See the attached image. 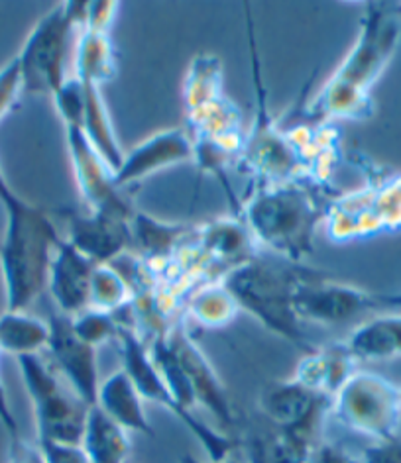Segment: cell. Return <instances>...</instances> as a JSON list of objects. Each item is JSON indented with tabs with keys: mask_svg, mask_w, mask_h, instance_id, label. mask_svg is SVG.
Returning <instances> with one entry per match:
<instances>
[{
	"mask_svg": "<svg viewBox=\"0 0 401 463\" xmlns=\"http://www.w3.org/2000/svg\"><path fill=\"white\" fill-rule=\"evenodd\" d=\"M129 434L97 404L91 407L81 438V448L89 463H129L132 451Z\"/></svg>",
	"mask_w": 401,
	"mask_h": 463,
	"instance_id": "27",
	"label": "cell"
},
{
	"mask_svg": "<svg viewBox=\"0 0 401 463\" xmlns=\"http://www.w3.org/2000/svg\"><path fill=\"white\" fill-rule=\"evenodd\" d=\"M117 342L120 345L122 369L129 373L132 383L138 389L140 397L146 402H154L158 407L166 409L169 414H174L187 428L189 434L201 444L209 461L216 463L234 454L236 442L233 436H228L224 430H216L209 422H205L199 414L187 412L186 409L179 407L162 373L158 372L150 347L136 335L134 330L120 324V334Z\"/></svg>",
	"mask_w": 401,
	"mask_h": 463,
	"instance_id": "10",
	"label": "cell"
},
{
	"mask_svg": "<svg viewBox=\"0 0 401 463\" xmlns=\"http://www.w3.org/2000/svg\"><path fill=\"white\" fill-rule=\"evenodd\" d=\"M179 463H215V461H199L197 458L191 456V454H183V456L179 458ZM216 463H243V461H240V459L233 454L231 458H226V459H223V461H216Z\"/></svg>",
	"mask_w": 401,
	"mask_h": 463,
	"instance_id": "39",
	"label": "cell"
},
{
	"mask_svg": "<svg viewBox=\"0 0 401 463\" xmlns=\"http://www.w3.org/2000/svg\"><path fill=\"white\" fill-rule=\"evenodd\" d=\"M117 73L119 61L110 33L81 28L75 42L72 75L81 83L102 87L110 83Z\"/></svg>",
	"mask_w": 401,
	"mask_h": 463,
	"instance_id": "26",
	"label": "cell"
},
{
	"mask_svg": "<svg viewBox=\"0 0 401 463\" xmlns=\"http://www.w3.org/2000/svg\"><path fill=\"white\" fill-rule=\"evenodd\" d=\"M6 228L0 241V273H3L6 310L22 312L48 291L50 265L60 230L42 206L26 199L5 206Z\"/></svg>",
	"mask_w": 401,
	"mask_h": 463,
	"instance_id": "3",
	"label": "cell"
},
{
	"mask_svg": "<svg viewBox=\"0 0 401 463\" xmlns=\"http://www.w3.org/2000/svg\"><path fill=\"white\" fill-rule=\"evenodd\" d=\"M399 40L401 10L386 3L366 5L357 42L309 102L305 114L329 124L372 118L376 110L372 89L394 60Z\"/></svg>",
	"mask_w": 401,
	"mask_h": 463,
	"instance_id": "1",
	"label": "cell"
},
{
	"mask_svg": "<svg viewBox=\"0 0 401 463\" xmlns=\"http://www.w3.org/2000/svg\"><path fill=\"white\" fill-rule=\"evenodd\" d=\"M181 164H193V142L189 132L186 128L159 130L134 146L130 152H124L120 167L114 171V184L124 191L134 183Z\"/></svg>",
	"mask_w": 401,
	"mask_h": 463,
	"instance_id": "16",
	"label": "cell"
},
{
	"mask_svg": "<svg viewBox=\"0 0 401 463\" xmlns=\"http://www.w3.org/2000/svg\"><path fill=\"white\" fill-rule=\"evenodd\" d=\"M330 199L305 181L258 184L243 201L238 218L263 253L301 265L315 251V232L325 222Z\"/></svg>",
	"mask_w": 401,
	"mask_h": 463,
	"instance_id": "2",
	"label": "cell"
},
{
	"mask_svg": "<svg viewBox=\"0 0 401 463\" xmlns=\"http://www.w3.org/2000/svg\"><path fill=\"white\" fill-rule=\"evenodd\" d=\"M36 446L45 463H89V458L81 446L57 444V442H38Z\"/></svg>",
	"mask_w": 401,
	"mask_h": 463,
	"instance_id": "35",
	"label": "cell"
},
{
	"mask_svg": "<svg viewBox=\"0 0 401 463\" xmlns=\"http://www.w3.org/2000/svg\"><path fill=\"white\" fill-rule=\"evenodd\" d=\"M329 414L347 430L384 442L399 436L401 391L389 379L358 369L330 401Z\"/></svg>",
	"mask_w": 401,
	"mask_h": 463,
	"instance_id": "12",
	"label": "cell"
},
{
	"mask_svg": "<svg viewBox=\"0 0 401 463\" xmlns=\"http://www.w3.org/2000/svg\"><path fill=\"white\" fill-rule=\"evenodd\" d=\"M50 324V342L45 347V355L60 375L70 383L79 397L89 407H95L100 387L99 375V350L85 344L73 330L72 317L62 312H52Z\"/></svg>",
	"mask_w": 401,
	"mask_h": 463,
	"instance_id": "15",
	"label": "cell"
},
{
	"mask_svg": "<svg viewBox=\"0 0 401 463\" xmlns=\"http://www.w3.org/2000/svg\"><path fill=\"white\" fill-rule=\"evenodd\" d=\"M72 324L75 334L85 344L99 347L112 340H119L120 334V320L112 312H102L95 308H87L79 312L77 317H72Z\"/></svg>",
	"mask_w": 401,
	"mask_h": 463,
	"instance_id": "32",
	"label": "cell"
},
{
	"mask_svg": "<svg viewBox=\"0 0 401 463\" xmlns=\"http://www.w3.org/2000/svg\"><path fill=\"white\" fill-rule=\"evenodd\" d=\"M22 92H24V83H22L20 63L16 57H13V60L0 69V122L16 107Z\"/></svg>",
	"mask_w": 401,
	"mask_h": 463,
	"instance_id": "33",
	"label": "cell"
},
{
	"mask_svg": "<svg viewBox=\"0 0 401 463\" xmlns=\"http://www.w3.org/2000/svg\"><path fill=\"white\" fill-rule=\"evenodd\" d=\"M394 303H396V308H401V293H394Z\"/></svg>",
	"mask_w": 401,
	"mask_h": 463,
	"instance_id": "40",
	"label": "cell"
},
{
	"mask_svg": "<svg viewBox=\"0 0 401 463\" xmlns=\"http://www.w3.org/2000/svg\"><path fill=\"white\" fill-rule=\"evenodd\" d=\"M65 142L85 211L109 214L130 222L136 208L130 204L124 191L114 184V171L91 146L83 128L65 126Z\"/></svg>",
	"mask_w": 401,
	"mask_h": 463,
	"instance_id": "13",
	"label": "cell"
},
{
	"mask_svg": "<svg viewBox=\"0 0 401 463\" xmlns=\"http://www.w3.org/2000/svg\"><path fill=\"white\" fill-rule=\"evenodd\" d=\"M195 246H197L201 258L207 263L216 281H221L226 273L236 269L238 265L263 253L258 248L256 240L252 238L243 218L234 214L199 224L197 234H195Z\"/></svg>",
	"mask_w": 401,
	"mask_h": 463,
	"instance_id": "17",
	"label": "cell"
},
{
	"mask_svg": "<svg viewBox=\"0 0 401 463\" xmlns=\"http://www.w3.org/2000/svg\"><path fill=\"white\" fill-rule=\"evenodd\" d=\"M246 36L252 65V83H254V118L246 128V140L240 154L236 169L252 179V187L258 184H282L303 181L301 167L297 164L291 147L285 140L282 122L272 114L268 89L263 83V69L256 40V26L252 20V8L244 5Z\"/></svg>",
	"mask_w": 401,
	"mask_h": 463,
	"instance_id": "6",
	"label": "cell"
},
{
	"mask_svg": "<svg viewBox=\"0 0 401 463\" xmlns=\"http://www.w3.org/2000/svg\"><path fill=\"white\" fill-rule=\"evenodd\" d=\"M65 240L95 263H112L132 250L129 220L100 213H67Z\"/></svg>",
	"mask_w": 401,
	"mask_h": 463,
	"instance_id": "19",
	"label": "cell"
},
{
	"mask_svg": "<svg viewBox=\"0 0 401 463\" xmlns=\"http://www.w3.org/2000/svg\"><path fill=\"white\" fill-rule=\"evenodd\" d=\"M16 362L33 407L38 442L81 446L89 404L60 375L45 354L24 355Z\"/></svg>",
	"mask_w": 401,
	"mask_h": 463,
	"instance_id": "8",
	"label": "cell"
},
{
	"mask_svg": "<svg viewBox=\"0 0 401 463\" xmlns=\"http://www.w3.org/2000/svg\"><path fill=\"white\" fill-rule=\"evenodd\" d=\"M323 426L280 428L268 424L266 430L246 439L248 463H309Z\"/></svg>",
	"mask_w": 401,
	"mask_h": 463,
	"instance_id": "22",
	"label": "cell"
},
{
	"mask_svg": "<svg viewBox=\"0 0 401 463\" xmlns=\"http://www.w3.org/2000/svg\"><path fill=\"white\" fill-rule=\"evenodd\" d=\"M309 463H362V458L337 442H319Z\"/></svg>",
	"mask_w": 401,
	"mask_h": 463,
	"instance_id": "37",
	"label": "cell"
},
{
	"mask_svg": "<svg viewBox=\"0 0 401 463\" xmlns=\"http://www.w3.org/2000/svg\"><path fill=\"white\" fill-rule=\"evenodd\" d=\"M97 407L120 424L126 432L156 438L154 426L146 414V401L122 367L100 381Z\"/></svg>",
	"mask_w": 401,
	"mask_h": 463,
	"instance_id": "24",
	"label": "cell"
},
{
	"mask_svg": "<svg viewBox=\"0 0 401 463\" xmlns=\"http://www.w3.org/2000/svg\"><path fill=\"white\" fill-rule=\"evenodd\" d=\"M0 424H3V428H5L6 434H8L10 448L18 446L22 442L20 426H18V420H16L14 412H13V407H10L8 392H6V387L3 383V379H0Z\"/></svg>",
	"mask_w": 401,
	"mask_h": 463,
	"instance_id": "38",
	"label": "cell"
},
{
	"mask_svg": "<svg viewBox=\"0 0 401 463\" xmlns=\"http://www.w3.org/2000/svg\"><path fill=\"white\" fill-rule=\"evenodd\" d=\"M81 83V80H79ZM85 92V110H83V132L99 156L107 161L112 171H117L124 159L122 146L119 142L117 130H114L107 102L102 99L100 87L81 83Z\"/></svg>",
	"mask_w": 401,
	"mask_h": 463,
	"instance_id": "28",
	"label": "cell"
},
{
	"mask_svg": "<svg viewBox=\"0 0 401 463\" xmlns=\"http://www.w3.org/2000/svg\"><path fill=\"white\" fill-rule=\"evenodd\" d=\"M305 268L280 258L260 253L223 277V285L236 300L240 310L254 317L263 328L305 354L315 350L309 342L301 320L295 315L293 295Z\"/></svg>",
	"mask_w": 401,
	"mask_h": 463,
	"instance_id": "4",
	"label": "cell"
},
{
	"mask_svg": "<svg viewBox=\"0 0 401 463\" xmlns=\"http://www.w3.org/2000/svg\"><path fill=\"white\" fill-rule=\"evenodd\" d=\"M325 232L335 244L401 232V173L374 177L360 189L335 194L327 204Z\"/></svg>",
	"mask_w": 401,
	"mask_h": 463,
	"instance_id": "9",
	"label": "cell"
},
{
	"mask_svg": "<svg viewBox=\"0 0 401 463\" xmlns=\"http://www.w3.org/2000/svg\"><path fill=\"white\" fill-rule=\"evenodd\" d=\"M282 130L301 167L303 181L330 194L342 164V144L337 126L317 122L311 116L303 114L300 120L282 124Z\"/></svg>",
	"mask_w": 401,
	"mask_h": 463,
	"instance_id": "14",
	"label": "cell"
},
{
	"mask_svg": "<svg viewBox=\"0 0 401 463\" xmlns=\"http://www.w3.org/2000/svg\"><path fill=\"white\" fill-rule=\"evenodd\" d=\"M132 251L150 268H159L174 260L195 238L197 224H169L142 211H136L130 220Z\"/></svg>",
	"mask_w": 401,
	"mask_h": 463,
	"instance_id": "23",
	"label": "cell"
},
{
	"mask_svg": "<svg viewBox=\"0 0 401 463\" xmlns=\"http://www.w3.org/2000/svg\"><path fill=\"white\" fill-rule=\"evenodd\" d=\"M119 14V3L114 0H87L83 28L110 33L112 22Z\"/></svg>",
	"mask_w": 401,
	"mask_h": 463,
	"instance_id": "34",
	"label": "cell"
},
{
	"mask_svg": "<svg viewBox=\"0 0 401 463\" xmlns=\"http://www.w3.org/2000/svg\"><path fill=\"white\" fill-rule=\"evenodd\" d=\"M132 291L122 273L112 263H97L91 279L89 308L102 312H119L129 307Z\"/></svg>",
	"mask_w": 401,
	"mask_h": 463,
	"instance_id": "31",
	"label": "cell"
},
{
	"mask_svg": "<svg viewBox=\"0 0 401 463\" xmlns=\"http://www.w3.org/2000/svg\"><path fill=\"white\" fill-rule=\"evenodd\" d=\"M358 372V362L345 342L317 345L313 352L305 354L295 367L293 379L319 395L335 399L347 381Z\"/></svg>",
	"mask_w": 401,
	"mask_h": 463,
	"instance_id": "21",
	"label": "cell"
},
{
	"mask_svg": "<svg viewBox=\"0 0 401 463\" xmlns=\"http://www.w3.org/2000/svg\"><path fill=\"white\" fill-rule=\"evenodd\" d=\"M360 458L362 463H401V436L366 446Z\"/></svg>",
	"mask_w": 401,
	"mask_h": 463,
	"instance_id": "36",
	"label": "cell"
},
{
	"mask_svg": "<svg viewBox=\"0 0 401 463\" xmlns=\"http://www.w3.org/2000/svg\"><path fill=\"white\" fill-rule=\"evenodd\" d=\"M50 342V324L28 310L0 315V354L18 357L43 354Z\"/></svg>",
	"mask_w": 401,
	"mask_h": 463,
	"instance_id": "29",
	"label": "cell"
},
{
	"mask_svg": "<svg viewBox=\"0 0 401 463\" xmlns=\"http://www.w3.org/2000/svg\"><path fill=\"white\" fill-rule=\"evenodd\" d=\"M240 312L234 297L228 293L223 281L199 287L186 303L183 317L207 330H221L231 324Z\"/></svg>",
	"mask_w": 401,
	"mask_h": 463,
	"instance_id": "30",
	"label": "cell"
},
{
	"mask_svg": "<svg viewBox=\"0 0 401 463\" xmlns=\"http://www.w3.org/2000/svg\"><path fill=\"white\" fill-rule=\"evenodd\" d=\"M399 391H401V387H399Z\"/></svg>",
	"mask_w": 401,
	"mask_h": 463,
	"instance_id": "41",
	"label": "cell"
},
{
	"mask_svg": "<svg viewBox=\"0 0 401 463\" xmlns=\"http://www.w3.org/2000/svg\"><path fill=\"white\" fill-rule=\"evenodd\" d=\"M183 318L148 347L179 407L195 414L197 409L207 411L226 432V428H233L236 422L231 397L207 355L191 338Z\"/></svg>",
	"mask_w": 401,
	"mask_h": 463,
	"instance_id": "5",
	"label": "cell"
},
{
	"mask_svg": "<svg viewBox=\"0 0 401 463\" xmlns=\"http://www.w3.org/2000/svg\"><path fill=\"white\" fill-rule=\"evenodd\" d=\"M87 3H62L45 13L32 28L16 60L28 95L53 99L72 77L73 52L85 22Z\"/></svg>",
	"mask_w": 401,
	"mask_h": 463,
	"instance_id": "7",
	"label": "cell"
},
{
	"mask_svg": "<svg viewBox=\"0 0 401 463\" xmlns=\"http://www.w3.org/2000/svg\"><path fill=\"white\" fill-rule=\"evenodd\" d=\"M95 261L83 256L65 238L60 240L50 265L48 291L57 307V312L65 317H77L89 308L91 279H93Z\"/></svg>",
	"mask_w": 401,
	"mask_h": 463,
	"instance_id": "20",
	"label": "cell"
},
{
	"mask_svg": "<svg viewBox=\"0 0 401 463\" xmlns=\"http://www.w3.org/2000/svg\"><path fill=\"white\" fill-rule=\"evenodd\" d=\"M345 345L358 364L401 357V312H384L357 324Z\"/></svg>",
	"mask_w": 401,
	"mask_h": 463,
	"instance_id": "25",
	"label": "cell"
},
{
	"mask_svg": "<svg viewBox=\"0 0 401 463\" xmlns=\"http://www.w3.org/2000/svg\"><path fill=\"white\" fill-rule=\"evenodd\" d=\"M258 409L263 420L280 428L323 426L330 411V399L307 389L297 381H273L262 389Z\"/></svg>",
	"mask_w": 401,
	"mask_h": 463,
	"instance_id": "18",
	"label": "cell"
},
{
	"mask_svg": "<svg viewBox=\"0 0 401 463\" xmlns=\"http://www.w3.org/2000/svg\"><path fill=\"white\" fill-rule=\"evenodd\" d=\"M295 315L305 326H342L348 322H364L376 315L396 308L394 293L380 295L366 288L330 279L311 269H303L293 295Z\"/></svg>",
	"mask_w": 401,
	"mask_h": 463,
	"instance_id": "11",
	"label": "cell"
}]
</instances>
